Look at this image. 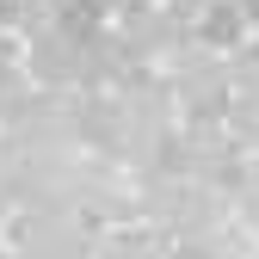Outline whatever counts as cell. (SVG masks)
Here are the masks:
<instances>
[{"label":"cell","mask_w":259,"mask_h":259,"mask_svg":"<svg viewBox=\"0 0 259 259\" xmlns=\"http://www.w3.org/2000/svg\"><path fill=\"white\" fill-rule=\"evenodd\" d=\"M80 50H87V37H74L62 25H44V31L25 37V74L37 80V93L80 87Z\"/></svg>","instance_id":"6da1fadb"},{"label":"cell","mask_w":259,"mask_h":259,"mask_svg":"<svg viewBox=\"0 0 259 259\" xmlns=\"http://www.w3.org/2000/svg\"><path fill=\"white\" fill-rule=\"evenodd\" d=\"M191 44L210 50V56H222V50L241 56V44H247V19H241V7H235V0H204V13L191 19Z\"/></svg>","instance_id":"7a4b0ae2"},{"label":"cell","mask_w":259,"mask_h":259,"mask_svg":"<svg viewBox=\"0 0 259 259\" xmlns=\"http://www.w3.org/2000/svg\"><path fill=\"white\" fill-rule=\"evenodd\" d=\"M235 198H241V210L259 222V160H247V173H241V191H235Z\"/></svg>","instance_id":"3957f363"},{"label":"cell","mask_w":259,"mask_h":259,"mask_svg":"<svg viewBox=\"0 0 259 259\" xmlns=\"http://www.w3.org/2000/svg\"><path fill=\"white\" fill-rule=\"evenodd\" d=\"M167 259H229L216 241H179V247H167Z\"/></svg>","instance_id":"277c9868"},{"label":"cell","mask_w":259,"mask_h":259,"mask_svg":"<svg viewBox=\"0 0 259 259\" xmlns=\"http://www.w3.org/2000/svg\"><path fill=\"white\" fill-rule=\"evenodd\" d=\"M241 7V19H247V31H259V0H235Z\"/></svg>","instance_id":"5b68a950"},{"label":"cell","mask_w":259,"mask_h":259,"mask_svg":"<svg viewBox=\"0 0 259 259\" xmlns=\"http://www.w3.org/2000/svg\"><path fill=\"white\" fill-rule=\"evenodd\" d=\"M0 62H13V44H7V31H0Z\"/></svg>","instance_id":"8992f818"},{"label":"cell","mask_w":259,"mask_h":259,"mask_svg":"<svg viewBox=\"0 0 259 259\" xmlns=\"http://www.w3.org/2000/svg\"><path fill=\"white\" fill-rule=\"evenodd\" d=\"M0 259H13V253H0Z\"/></svg>","instance_id":"52a82bcc"}]
</instances>
